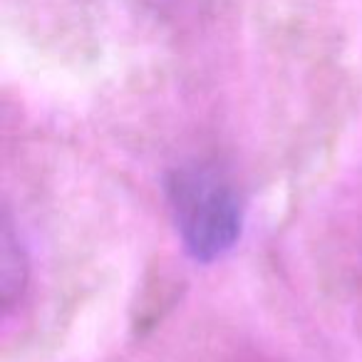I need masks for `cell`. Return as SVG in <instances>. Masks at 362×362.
Returning <instances> with one entry per match:
<instances>
[{
  "instance_id": "cell-2",
  "label": "cell",
  "mask_w": 362,
  "mask_h": 362,
  "mask_svg": "<svg viewBox=\"0 0 362 362\" xmlns=\"http://www.w3.org/2000/svg\"><path fill=\"white\" fill-rule=\"evenodd\" d=\"M3 251H0V300L3 310L11 315L13 308L21 305L23 296L28 291V276H30V261H28L25 246L21 241V233L16 231L11 214L3 218Z\"/></svg>"
},
{
  "instance_id": "cell-1",
  "label": "cell",
  "mask_w": 362,
  "mask_h": 362,
  "mask_svg": "<svg viewBox=\"0 0 362 362\" xmlns=\"http://www.w3.org/2000/svg\"><path fill=\"white\" fill-rule=\"evenodd\" d=\"M166 204L184 251L199 263L231 253L243 233V199L236 181L216 161L194 159L166 176Z\"/></svg>"
}]
</instances>
